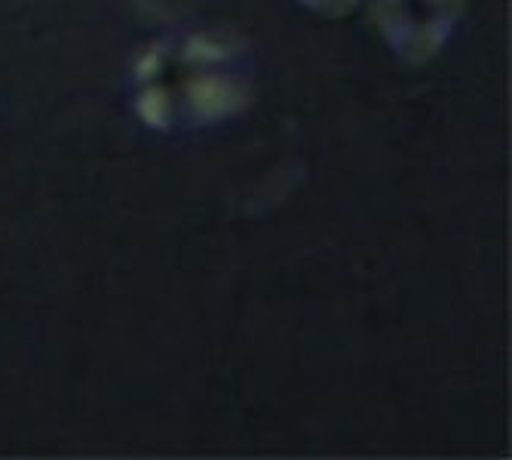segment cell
<instances>
[{
  "label": "cell",
  "mask_w": 512,
  "mask_h": 460,
  "mask_svg": "<svg viewBox=\"0 0 512 460\" xmlns=\"http://www.w3.org/2000/svg\"><path fill=\"white\" fill-rule=\"evenodd\" d=\"M138 108L154 126L209 123L249 96V65L234 40L212 34L163 46L142 65Z\"/></svg>",
  "instance_id": "cell-1"
},
{
  "label": "cell",
  "mask_w": 512,
  "mask_h": 460,
  "mask_svg": "<svg viewBox=\"0 0 512 460\" xmlns=\"http://www.w3.org/2000/svg\"><path fill=\"white\" fill-rule=\"evenodd\" d=\"M457 16V0H378V25L396 53L421 62L439 50Z\"/></svg>",
  "instance_id": "cell-2"
},
{
  "label": "cell",
  "mask_w": 512,
  "mask_h": 460,
  "mask_svg": "<svg viewBox=\"0 0 512 460\" xmlns=\"http://www.w3.org/2000/svg\"><path fill=\"white\" fill-rule=\"evenodd\" d=\"M304 4L316 7V10H325V13H344L350 10L356 0H304Z\"/></svg>",
  "instance_id": "cell-3"
}]
</instances>
